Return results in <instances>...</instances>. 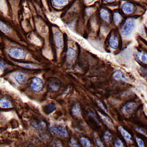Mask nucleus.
<instances>
[{
  "instance_id": "5",
  "label": "nucleus",
  "mask_w": 147,
  "mask_h": 147,
  "mask_svg": "<svg viewBox=\"0 0 147 147\" xmlns=\"http://www.w3.org/2000/svg\"><path fill=\"white\" fill-rule=\"evenodd\" d=\"M137 104L134 102H130L126 104L122 109V111L125 116H129L136 110Z\"/></svg>"
},
{
  "instance_id": "28",
  "label": "nucleus",
  "mask_w": 147,
  "mask_h": 147,
  "mask_svg": "<svg viewBox=\"0 0 147 147\" xmlns=\"http://www.w3.org/2000/svg\"><path fill=\"white\" fill-rule=\"evenodd\" d=\"M114 146L115 147H125L123 143L120 139H118L116 141Z\"/></svg>"
},
{
  "instance_id": "9",
  "label": "nucleus",
  "mask_w": 147,
  "mask_h": 147,
  "mask_svg": "<svg viewBox=\"0 0 147 147\" xmlns=\"http://www.w3.org/2000/svg\"><path fill=\"white\" fill-rule=\"evenodd\" d=\"M97 112H98L99 115L100 116V119H101L104 124H105L107 127H109L111 129H114V126L113 124L109 117L101 113L99 111H97Z\"/></svg>"
},
{
  "instance_id": "35",
  "label": "nucleus",
  "mask_w": 147,
  "mask_h": 147,
  "mask_svg": "<svg viewBox=\"0 0 147 147\" xmlns=\"http://www.w3.org/2000/svg\"><path fill=\"white\" fill-rule=\"evenodd\" d=\"M105 2L107 3H113L116 1V0H105Z\"/></svg>"
},
{
  "instance_id": "19",
  "label": "nucleus",
  "mask_w": 147,
  "mask_h": 147,
  "mask_svg": "<svg viewBox=\"0 0 147 147\" xmlns=\"http://www.w3.org/2000/svg\"><path fill=\"white\" fill-rule=\"evenodd\" d=\"M18 65H20L21 67L31 69H38L39 67L37 65L32 64L26 63H17Z\"/></svg>"
},
{
  "instance_id": "29",
  "label": "nucleus",
  "mask_w": 147,
  "mask_h": 147,
  "mask_svg": "<svg viewBox=\"0 0 147 147\" xmlns=\"http://www.w3.org/2000/svg\"><path fill=\"white\" fill-rule=\"evenodd\" d=\"M70 146V147H79V145L77 143V142L73 138L71 139Z\"/></svg>"
},
{
  "instance_id": "20",
  "label": "nucleus",
  "mask_w": 147,
  "mask_h": 147,
  "mask_svg": "<svg viewBox=\"0 0 147 147\" xmlns=\"http://www.w3.org/2000/svg\"><path fill=\"white\" fill-rule=\"evenodd\" d=\"M0 30L5 34H9L10 32V28L6 24L1 21H0Z\"/></svg>"
},
{
  "instance_id": "34",
  "label": "nucleus",
  "mask_w": 147,
  "mask_h": 147,
  "mask_svg": "<svg viewBox=\"0 0 147 147\" xmlns=\"http://www.w3.org/2000/svg\"><path fill=\"white\" fill-rule=\"evenodd\" d=\"M51 87L52 89H55V90H57V86H56V85H55V84L51 85Z\"/></svg>"
},
{
  "instance_id": "23",
  "label": "nucleus",
  "mask_w": 147,
  "mask_h": 147,
  "mask_svg": "<svg viewBox=\"0 0 147 147\" xmlns=\"http://www.w3.org/2000/svg\"><path fill=\"white\" fill-rule=\"evenodd\" d=\"M0 9L2 11L5 12L7 11V6L4 0H0Z\"/></svg>"
},
{
  "instance_id": "24",
  "label": "nucleus",
  "mask_w": 147,
  "mask_h": 147,
  "mask_svg": "<svg viewBox=\"0 0 147 147\" xmlns=\"http://www.w3.org/2000/svg\"><path fill=\"white\" fill-rule=\"evenodd\" d=\"M136 141L137 142L138 147H145L144 142L139 137H136Z\"/></svg>"
},
{
  "instance_id": "6",
  "label": "nucleus",
  "mask_w": 147,
  "mask_h": 147,
  "mask_svg": "<svg viewBox=\"0 0 147 147\" xmlns=\"http://www.w3.org/2000/svg\"><path fill=\"white\" fill-rule=\"evenodd\" d=\"M54 41L57 48L61 49L63 47V39L61 32L59 30L55 31L54 34Z\"/></svg>"
},
{
  "instance_id": "4",
  "label": "nucleus",
  "mask_w": 147,
  "mask_h": 147,
  "mask_svg": "<svg viewBox=\"0 0 147 147\" xmlns=\"http://www.w3.org/2000/svg\"><path fill=\"white\" fill-rule=\"evenodd\" d=\"M30 87L36 92L41 91L43 88V82L42 79L38 77L34 78L30 85Z\"/></svg>"
},
{
  "instance_id": "22",
  "label": "nucleus",
  "mask_w": 147,
  "mask_h": 147,
  "mask_svg": "<svg viewBox=\"0 0 147 147\" xmlns=\"http://www.w3.org/2000/svg\"><path fill=\"white\" fill-rule=\"evenodd\" d=\"M55 5H65L68 2V0H53Z\"/></svg>"
},
{
  "instance_id": "27",
  "label": "nucleus",
  "mask_w": 147,
  "mask_h": 147,
  "mask_svg": "<svg viewBox=\"0 0 147 147\" xmlns=\"http://www.w3.org/2000/svg\"><path fill=\"white\" fill-rule=\"evenodd\" d=\"M95 141L96 143L97 144V145L99 147H105L103 143H102V141L100 140V138L97 137V136L95 137Z\"/></svg>"
},
{
  "instance_id": "12",
  "label": "nucleus",
  "mask_w": 147,
  "mask_h": 147,
  "mask_svg": "<svg viewBox=\"0 0 147 147\" xmlns=\"http://www.w3.org/2000/svg\"><path fill=\"white\" fill-rule=\"evenodd\" d=\"M110 47L112 49H117L119 46V39L115 35H111L109 41Z\"/></svg>"
},
{
  "instance_id": "2",
  "label": "nucleus",
  "mask_w": 147,
  "mask_h": 147,
  "mask_svg": "<svg viewBox=\"0 0 147 147\" xmlns=\"http://www.w3.org/2000/svg\"><path fill=\"white\" fill-rule=\"evenodd\" d=\"M9 57L15 59H24L27 57V54L25 51L17 47H12L9 50Z\"/></svg>"
},
{
  "instance_id": "25",
  "label": "nucleus",
  "mask_w": 147,
  "mask_h": 147,
  "mask_svg": "<svg viewBox=\"0 0 147 147\" xmlns=\"http://www.w3.org/2000/svg\"><path fill=\"white\" fill-rule=\"evenodd\" d=\"M111 138H112V136H111V134L110 133H109L108 131H107V132H105V136H104V138L106 142L110 141L111 140Z\"/></svg>"
},
{
  "instance_id": "14",
  "label": "nucleus",
  "mask_w": 147,
  "mask_h": 147,
  "mask_svg": "<svg viewBox=\"0 0 147 147\" xmlns=\"http://www.w3.org/2000/svg\"><path fill=\"white\" fill-rule=\"evenodd\" d=\"M137 59L144 64H147V54L142 52H138L136 54Z\"/></svg>"
},
{
  "instance_id": "11",
  "label": "nucleus",
  "mask_w": 147,
  "mask_h": 147,
  "mask_svg": "<svg viewBox=\"0 0 147 147\" xmlns=\"http://www.w3.org/2000/svg\"><path fill=\"white\" fill-rule=\"evenodd\" d=\"M119 130L122 136L125 139L126 141L128 142H132V139L131 136L130 135L129 132H127V131L125 130V129H124L122 127H119Z\"/></svg>"
},
{
  "instance_id": "26",
  "label": "nucleus",
  "mask_w": 147,
  "mask_h": 147,
  "mask_svg": "<svg viewBox=\"0 0 147 147\" xmlns=\"http://www.w3.org/2000/svg\"><path fill=\"white\" fill-rule=\"evenodd\" d=\"M97 102L100 109H102V110H103L104 112L107 113H108L107 109H105V106H104V105L102 104V102H100V100H97Z\"/></svg>"
},
{
  "instance_id": "15",
  "label": "nucleus",
  "mask_w": 147,
  "mask_h": 147,
  "mask_svg": "<svg viewBox=\"0 0 147 147\" xmlns=\"http://www.w3.org/2000/svg\"><path fill=\"white\" fill-rule=\"evenodd\" d=\"M11 102L5 98L0 99V107L3 109H9L11 107Z\"/></svg>"
},
{
  "instance_id": "10",
  "label": "nucleus",
  "mask_w": 147,
  "mask_h": 147,
  "mask_svg": "<svg viewBox=\"0 0 147 147\" xmlns=\"http://www.w3.org/2000/svg\"><path fill=\"white\" fill-rule=\"evenodd\" d=\"M77 52L73 49L69 48L67 53V59L68 61L70 63L75 61L77 57Z\"/></svg>"
},
{
  "instance_id": "1",
  "label": "nucleus",
  "mask_w": 147,
  "mask_h": 147,
  "mask_svg": "<svg viewBox=\"0 0 147 147\" xmlns=\"http://www.w3.org/2000/svg\"><path fill=\"white\" fill-rule=\"evenodd\" d=\"M136 22L134 19L128 18L126 20L121 28V34L124 37L129 36L132 33L135 28Z\"/></svg>"
},
{
  "instance_id": "13",
  "label": "nucleus",
  "mask_w": 147,
  "mask_h": 147,
  "mask_svg": "<svg viewBox=\"0 0 147 147\" xmlns=\"http://www.w3.org/2000/svg\"><path fill=\"white\" fill-rule=\"evenodd\" d=\"M113 77L114 79L116 80H120V81H123V82H127L128 80L127 79L125 78V76L122 72L120 71H116L113 74Z\"/></svg>"
},
{
  "instance_id": "32",
  "label": "nucleus",
  "mask_w": 147,
  "mask_h": 147,
  "mask_svg": "<svg viewBox=\"0 0 147 147\" xmlns=\"http://www.w3.org/2000/svg\"><path fill=\"white\" fill-rule=\"evenodd\" d=\"M86 11H87V14H88V15H90L92 13V12H93V9H91V8L87 9Z\"/></svg>"
},
{
  "instance_id": "21",
  "label": "nucleus",
  "mask_w": 147,
  "mask_h": 147,
  "mask_svg": "<svg viewBox=\"0 0 147 147\" xmlns=\"http://www.w3.org/2000/svg\"><path fill=\"white\" fill-rule=\"evenodd\" d=\"M80 142L84 147H91L92 145L90 141L84 137L80 138Z\"/></svg>"
},
{
  "instance_id": "18",
  "label": "nucleus",
  "mask_w": 147,
  "mask_h": 147,
  "mask_svg": "<svg viewBox=\"0 0 147 147\" xmlns=\"http://www.w3.org/2000/svg\"><path fill=\"white\" fill-rule=\"evenodd\" d=\"M113 20L116 25H119L122 21V15L118 12L114 13L113 14Z\"/></svg>"
},
{
  "instance_id": "31",
  "label": "nucleus",
  "mask_w": 147,
  "mask_h": 147,
  "mask_svg": "<svg viewBox=\"0 0 147 147\" xmlns=\"http://www.w3.org/2000/svg\"><path fill=\"white\" fill-rule=\"evenodd\" d=\"M6 67V65L3 62L0 61V69H4Z\"/></svg>"
},
{
  "instance_id": "30",
  "label": "nucleus",
  "mask_w": 147,
  "mask_h": 147,
  "mask_svg": "<svg viewBox=\"0 0 147 147\" xmlns=\"http://www.w3.org/2000/svg\"><path fill=\"white\" fill-rule=\"evenodd\" d=\"M31 39H32V42H34V43L36 44L37 45L40 44V40H39L35 36H32L31 37Z\"/></svg>"
},
{
  "instance_id": "3",
  "label": "nucleus",
  "mask_w": 147,
  "mask_h": 147,
  "mask_svg": "<svg viewBox=\"0 0 147 147\" xmlns=\"http://www.w3.org/2000/svg\"><path fill=\"white\" fill-rule=\"evenodd\" d=\"M51 131L54 134L58 136L59 137H67L68 136V132L65 127H55L52 125L50 128Z\"/></svg>"
},
{
  "instance_id": "8",
  "label": "nucleus",
  "mask_w": 147,
  "mask_h": 147,
  "mask_svg": "<svg viewBox=\"0 0 147 147\" xmlns=\"http://www.w3.org/2000/svg\"><path fill=\"white\" fill-rule=\"evenodd\" d=\"M14 77L15 80L20 84H25L28 78V75L26 74L20 72L15 73Z\"/></svg>"
},
{
  "instance_id": "17",
  "label": "nucleus",
  "mask_w": 147,
  "mask_h": 147,
  "mask_svg": "<svg viewBox=\"0 0 147 147\" xmlns=\"http://www.w3.org/2000/svg\"><path fill=\"white\" fill-rule=\"evenodd\" d=\"M72 113L74 115L77 116V117H81L82 116V111L80 109V105L78 104H76L74 105L73 109H72Z\"/></svg>"
},
{
  "instance_id": "16",
  "label": "nucleus",
  "mask_w": 147,
  "mask_h": 147,
  "mask_svg": "<svg viewBox=\"0 0 147 147\" xmlns=\"http://www.w3.org/2000/svg\"><path fill=\"white\" fill-rule=\"evenodd\" d=\"M100 16L103 20L107 22L110 21V13L108 10L105 9H102L100 10Z\"/></svg>"
},
{
  "instance_id": "33",
  "label": "nucleus",
  "mask_w": 147,
  "mask_h": 147,
  "mask_svg": "<svg viewBox=\"0 0 147 147\" xmlns=\"http://www.w3.org/2000/svg\"><path fill=\"white\" fill-rule=\"evenodd\" d=\"M136 130H137L139 132H140V133L143 134H145V131H144V130H143V129L137 128V129H136Z\"/></svg>"
},
{
  "instance_id": "7",
  "label": "nucleus",
  "mask_w": 147,
  "mask_h": 147,
  "mask_svg": "<svg viewBox=\"0 0 147 147\" xmlns=\"http://www.w3.org/2000/svg\"><path fill=\"white\" fill-rule=\"evenodd\" d=\"M122 10L127 15H130L133 13L136 10L135 5L132 3L127 2L122 5Z\"/></svg>"
}]
</instances>
